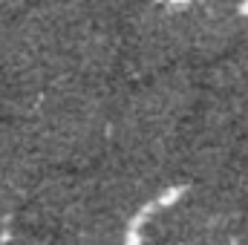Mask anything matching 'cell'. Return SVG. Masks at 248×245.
Here are the masks:
<instances>
[{
  "instance_id": "obj_1",
  "label": "cell",
  "mask_w": 248,
  "mask_h": 245,
  "mask_svg": "<svg viewBox=\"0 0 248 245\" xmlns=\"http://www.w3.org/2000/svg\"><path fill=\"white\" fill-rule=\"evenodd\" d=\"M12 245H55V243H49L44 234H32V231H29L26 237H17Z\"/></svg>"
}]
</instances>
